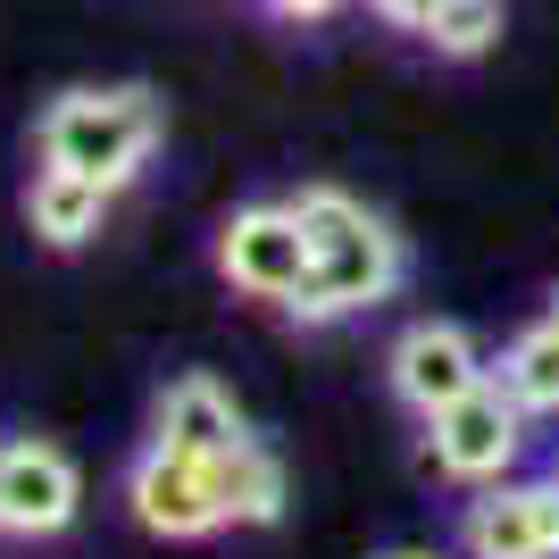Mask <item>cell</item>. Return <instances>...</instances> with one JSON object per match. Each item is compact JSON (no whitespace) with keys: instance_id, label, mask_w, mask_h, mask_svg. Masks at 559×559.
Returning a JSON list of instances; mask_svg holds the SVG:
<instances>
[{"instance_id":"9","label":"cell","mask_w":559,"mask_h":559,"mask_svg":"<svg viewBox=\"0 0 559 559\" xmlns=\"http://www.w3.org/2000/svg\"><path fill=\"white\" fill-rule=\"evenodd\" d=\"M151 443L167 451H192V460H226L234 443H251V426H242V409H234V393L217 384V376H176L159 393V409H151Z\"/></svg>"},{"instance_id":"10","label":"cell","mask_w":559,"mask_h":559,"mask_svg":"<svg viewBox=\"0 0 559 559\" xmlns=\"http://www.w3.org/2000/svg\"><path fill=\"white\" fill-rule=\"evenodd\" d=\"M25 217H34V234H43L50 251H75V242H93L100 217H109V185L43 159V176H34V192H25Z\"/></svg>"},{"instance_id":"2","label":"cell","mask_w":559,"mask_h":559,"mask_svg":"<svg viewBox=\"0 0 559 559\" xmlns=\"http://www.w3.org/2000/svg\"><path fill=\"white\" fill-rule=\"evenodd\" d=\"M159 151V93L151 84H109V93H59L43 109V159L100 176V185H134L142 159Z\"/></svg>"},{"instance_id":"6","label":"cell","mask_w":559,"mask_h":559,"mask_svg":"<svg viewBox=\"0 0 559 559\" xmlns=\"http://www.w3.org/2000/svg\"><path fill=\"white\" fill-rule=\"evenodd\" d=\"M126 510H134V526H151V535H167V543H201V535L226 526V518H217L210 460L167 451V443H151L134 467H126Z\"/></svg>"},{"instance_id":"16","label":"cell","mask_w":559,"mask_h":559,"mask_svg":"<svg viewBox=\"0 0 559 559\" xmlns=\"http://www.w3.org/2000/svg\"><path fill=\"white\" fill-rule=\"evenodd\" d=\"M393 559H435V551H393Z\"/></svg>"},{"instance_id":"14","label":"cell","mask_w":559,"mask_h":559,"mask_svg":"<svg viewBox=\"0 0 559 559\" xmlns=\"http://www.w3.org/2000/svg\"><path fill=\"white\" fill-rule=\"evenodd\" d=\"M368 9H376V17H384V25H393V34H426L443 0H368Z\"/></svg>"},{"instance_id":"1","label":"cell","mask_w":559,"mask_h":559,"mask_svg":"<svg viewBox=\"0 0 559 559\" xmlns=\"http://www.w3.org/2000/svg\"><path fill=\"white\" fill-rule=\"evenodd\" d=\"M293 217H301V234H309V276H301V293L284 301L293 318L326 326V318H350V309H376V301L401 293L409 251H401V234L376 210H359V201L334 192V185H309L301 201H293Z\"/></svg>"},{"instance_id":"13","label":"cell","mask_w":559,"mask_h":559,"mask_svg":"<svg viewBox=\"0 0 559 559\" xmlns=\"http://www.w3.org/2000/svg\"><path fill=\"white\" fill-rule=\"evenodd\" d=\"M426 43L443 50V59H485L501 43V0H443L435 25H426Z\"/></svg>"},{"instance_id":"18","label":"cell","mask_w":559,"mask_h":559,"mask_svg":"<svg viewBox=\"0 0 559 559\" xmlns=\"http://www.w3.org/2000/svg\"><path fill=\"white\" fill-rule=\"evenodd\" d=\"M551 476H559V467H551Z\"/></svg>"},{"instance_id":"12","label":"cell","mask_w":559,"mask_h":559,"mask_svg":"<svg viewBox=\"0 0 559 559\" xmlns=\"http://www.w3.org/2000/svg\"><path fill=\"white\" fill-rule=\"evenodd\" d=\"M501 384L526 418H559V318L526 326L510 350H501Z\"/></svg>"},{"instance_id":"17","label":"cell","mask_w":559,"mask_h":559,"mask_svg":"<svg viewBox=\"0 0 559 559\" xmlns=\"http://www.w3.org/2000/svg\"><path fill=\"white\" fill-rule=\"evenodd\" d=\"M551 318H559V293H551Z\"/></svg>"},{"instance_id":"7","label":"cell","mask_w":559,"mask_h":559,"mask_svg":"<svg viewBox=\"0 0 559 559\" xmlns=\"http://www.w3.org/2000/svg\"><path fill=\"white\" fill-rule=\"evenodd\" d=\"M393 393L418 409V418H435V409H451L460 393H476L485 384V359H476V334L451 326V318H418V326L393 343Z\"/></svg>"},{"instance_id":"3","label":"cell","mask_w":559,"mask_h":559,"mask_svg":"<svg viewBox=\"0 0 559 559\" xmlns=\"http://www.w3.org/2000/svg\"><path fill=\"white\" fill-rule=\"evenodd\" d=\"M426 451H435V467L451 485H501L518 467V451H526V409L510 401L501 376H485L476 393H460L451 409L426 418Z\"/></svg>"},{"instance_id":"5","label":"cell","mask_w":559,"mask_h":559,"mask_svg":"<svg viewBox=\"0 0 559 559\" xmlns=\"http://www.w3.org/2000/svg\"><path fill=\"white\" fill-rule=\"evenodd\" d=\"M460 551L467 559H559V476L476 485V501L460 510Z\"/></svg>"},{"instance_id":"4","label":"cell","mask_w":559,"mask_h":559,"mask_svg":"<svg viewBox=\"0 0 559 559\" xmlns=\"http://www.w3.org/2000/svg\"><path fill=\"white\" fill-rule=\"evenodd\" d=\"M217 276L251 301H293L309 276V234L293 217V201H251L234 210L226 234H217Z\"/></svg>"},{"instance_id":"8","label":"cell","mask_w":559,"mask_h":559,"mask_svg":"<svg viewBox=\"0 0 559 559\" xmlns=\"http://www.w3.org/2000/svg\"><path fill=\"white\" fill-rule=\"evenodd\" d=\"M84 501V476L59 443H0V535H59Z\"/></svg>"},{"instance_id":"11","label":"cell","mask_w":559,"mask_h":559,"mask_svg":"<svg viewBox=\"0 0 559 559\" xmlns=\"http://www.w3.org/2000/svg\"><path fill=\"white\" fill-rule=\"evenodd\" d=\"M210 485L226 526H276L284 518V460L267 443H234L226 460H210Z\"/></svg>"},{"instance_id":"15","label":"cell","mask_w":559,"mask_h":559,"mask_svg":"<svg viewBox=\"0 0 559 559\" xmlns=\"http://www.w3.org/2000/svg\"><path fill=\"white\" fill-rule=\"evenodd\" d=\"M267 9H276V17H293V25H309V17H334L343 0H267Z\"/></svg>"}]
</instances>
